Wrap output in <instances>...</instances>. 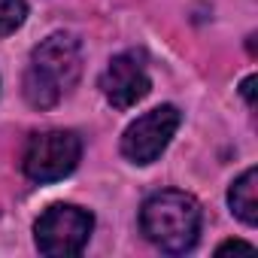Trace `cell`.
I'll return each instance as SVG.
<instances>
[{"mask_svg": "<svg viewBox=\"0 0 258 258\" xmlns=\"http://www.w3.org/2000/svg\"><path fill=\"white\" fill-rule=\"evenodd\" d=\"M82 73V46L73 34H52L46 37L28 61L25 70V97L37 109H49L61 103L70 88L79 82Z\"/></svg>", "mask_w": 258, "mask_h": 258, "instance_id": "cell-1", "label": "cell"}, {"mask_svg": "<svg viewBox=\"0 0 258 258\" xmlns=\"http://www.w3.org/2000/svg\"><path fill=\"white\" fill-rule=\"evenodd\" d=\"M143 234L170 255H182L198 243L201 234V204L185 191H158L140 210Z\"/></svg>", "mask_w": 258, "mask_h": 258, "instance_id": "cell-2", "label": "cell"}, {"mask_svg": "<svg viewBox=\"0 0 258 258\" xmlns=\"http://www.w3.org/2000/svg\"><path fill=\"white\" fill-rule=\"evenodd\" d=\"M91 228H94L91 213H85L82 207H73V204H55L37 219L34 240L43 255L67 258V255H79L85 249Z\"/></svg>", "mask_w": 258, "mask_h": 258, "instance_id": "cell-3", "label": "cell"}, {"mask_svg": "<svg viewBox=\"0 0 258 258\" xmlns=\"http://www.w3.org/2000/svg\"><path fill=\"white\" fill-rule=\"evenodd\" d=\"M82 158V143L73 131H46L28 140L22 167L34 182H58L76 170Z\"/></svg>", "mask_w": 258, "mask_h": 258, "instance_id": "cell-4", "label": "cell"}, {"mask_svg": "<svg viewBox=\"0 0 258 258\" xmlns=\"http://www.w3.org/2000/svg\"><path fill=\"white\" fill-rule=\"evenodd\" d=\"M176 127H179L176 106L164 103V106L149 109L146 115H140L137 121L127 124V131L121 137V155L134 164H152L173 140Z\"/></svg>", "mask_w": 258, "mask_h": 258, "instance_id": "cell-5", "label": "cell"}, {"mask_svg": "<svg viewBox=\"0 0 258 258\" xmlns=\"http://www.w3.org/2000/svg\"><path fill=\"white\" fill-rule=\"evenodd\" d=\"M149 70H146V55L137 49H127L109 61V67L100 76V91L115 109H131L149 94Z\"/></svg>", "mask_w": 258, "mask_h": 258, "instance_id": "cell-6", "label": "cell"}, {"mask_svg": "<svg viewBox=\"0 0 258 258\" xmlns=\"http://www.w3.org/2000/svg\"><path fill=\"white\" fill-rule=\"evenodd\" d=\"M228 204L240 222H246V225L258 222V170L255 167L243 170V176L234 179V185L228 191Z\"/></svg>", "mask_w": 258, "mask_h": 258, "instance_id": "cell-7", "label": "cell"}, {"mask_svg": "<svg viewBox=\"0 0 258 258\" xmlns=\"http://www.w3.org/2000/svg\"><path fill=\"white\" fill-rule=\"evenodd\" d=\"M28 4L25 0H0V37H10L25 25Z\"/></svg>", "mask_w": 258, "mask_h": 258, "instance_id": "cell-8", "label": "cell"}, {"mask_svg": "<svg viewBox=\"0 0 258 258\" xmlns=\"http://www.w3.org/2000/svg\"><path fill=\"white\" fill-rule=\"evenodd\" d=\"M216 252H219V255H225V252H255V246H252V243H243V240H228V243H222Z\"/></svg>", "mask_w": 258, "mask_h": 258, "instance_id": "cell-9", "label": "cell"}, {"mask_svg": "<svg viewBox=\"0 0 258 258\" xmlns=\"http://www.w3.org/2000/svg\"><path fill=\"white\" fill-rule=\"evenodd\" d=\"M240 91H243L246 103H249V106H255V76H246V79H243V85H240Z\"/></svg>", "mask_w": 258, "mask_h": 258, "instance_id": "cell-10", "label": "cell"}]
</instances>
